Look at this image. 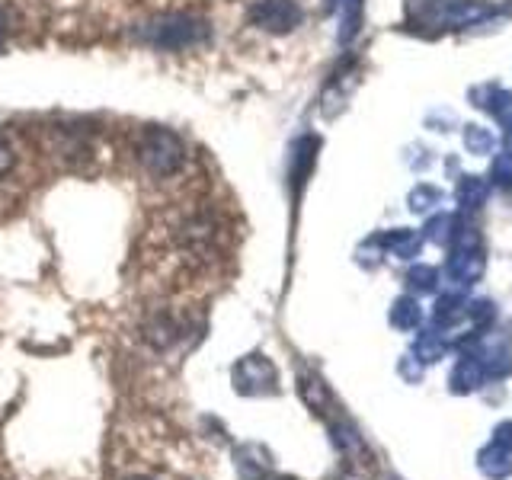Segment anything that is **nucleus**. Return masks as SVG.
Listing matches in <instances>:
<instances>
[{
  "label": "nucleus",
  "instance_id": "obj_8",
  "mask_svg": "<svg viewBox=\"0 0 512 480\" xmlns=\"http://www.w3.org/2000/svg\"><path fill=\"white\" fill-rule=\"evenodd\" d=\"M484 381H487L484 365H480V359L474 356V352H464L452 368V378H448L452 394H474V391H480V384Z\"/></svg>",
  "mask_w": 512,
  "mask_h": 480
},
{
  "label": "nucleus",
  "instance_id": "obj_4",
  "mask_svg": "<svg viewBox=\"0 0 512 480\" xmlns=\"http://www.w3.org/2000/svg\"><path fill=\"white\" fill-rule=\"evenodd\" d=\"M234 388L237 394H247V397H266V394H276V384H279V372L266 356L260 352H250L237 365H234Z\"/></svg>",
  "mask_w": 512,
  "mask_h": 480
},
{
  "label": "nucleus",
  "instance_id": "obj_10",
  "mask_svg": "<svg viewBox=\"0 0 512 480\" xmlns=\"http://www.w3.org/2000/svg\"><path fill=\"white\" fill-rule=\"evenodd\" d=\"M477 468H480V474L490 477V480L512 477V448L490 439V445L477 455Z\"/></svg>",
  "mask_w": 512,
  "mask_h": 480
},
{
  "label": "nucleus",
  "instance_id": "obj_23",
  "mask_svg": "<svg viewBox=\"0 0 512 480\" xmlns=\"http://www.w3.org/2000/svg\"><path fill=\"white\" fill-rule=\"evenodd\" d=\"M464 317L471 320L474 330H484L496 317V308H493V301H468V311H464Z\"/></svg>",
  "mask_w": 512,
  "mask_h": 480
},
{
  "label": "nucleus",
  "instance_id": "obj_24",
  "mask_svg": "<svg viewBox=\"0 0 512 480\" xmlns=\"http://www.w3.org/2000/svg\"><path fill=\"white\" fill-rule=\"evenodd\" d=\"M490 180L500 183L506 189H512V151H503L493 157V170H490Z\"/></svg>",
  "mask_w": 512,
  "mask_h": 480
},
{
  "label": "nucleus",
  "instance_id": "obj_11",
  "mask_svg": "<svg viewBox=\"0 0 512 480\" xmlns=\"http://www.w3.org/2000/svg\"><path fill=\"white\" fill-rule=\"evenodd\" d=\"M298 394L314 413H330V407H333V394L327 388V381L320 375H314V372H301L298 375Z\"/></svg>",
  "mask_w": 512,
  "mask_h": 480
},
{
  "label": "nucleus",
  "instance_id": "obj_28",
  "mask_svg": "<svg viewBox=\"0 0 512 480\" xmlns=\"http://www.w3.org/2000/svg\"><path fill=\"white\" fill-rule=\"evenodd\" d=\"M4 36H7V16L0 10V42H4Z\"/></svg>",
  "mask_w": 512,
  "mask_h": 480
},
{
  "label": "nucleus",
  "instance_id": "obj_5",
  "mask_svg": "<svg viewBox=\"0 0 512 480\" xmlns=\"http://www.w3.org/2000/svg\"><path fill=\"white\" fill-rule=\"evenodd\" d=\"M250 23L282 36V32H292L295 26H301V7L295 0H256L250 7Z\"/></svg>",
  "mask_w": 512,
  "mask_h": 480
},
{
  "label": "nucleus",
  "instance_id": "obj_22",
  "mask_svg": "<svg viewBox=\"0 0 512 480\" xmlns=\"http://www.w3.org/2000/svg\"><path fill=\"white\" fill-rule=\"evenodd\" d=\"M439 202H442V189L426 186V183L410 189V196H407V205L413 208V212H420V215L432 212V208H439Z\"/></svg>",
  "mask_w": 512,
  "mask_h": 480
},
{
  "label": "nucleus",
  "instance_id": "obj_19",
  "mask_svg": "<svg viewBox=\"0 0 512 480\" xmlns=\"http://www.w3.org/2000/svg\"><path fill=\"white\" fill-rule=\"evenodd\" d=\"M496 135L490 132V128L484 125H464V148H468V154H477V157H487L496 151Z\"/></svg>",
  "mask_w": 512,
  "mask_h": 480
},
{
  "label": "nucleus",
  "instance_id": "obj_12",
  "mask_svg": "<svg viewBox=\"0 0 512 480\" xmlns=\"http://www.w3.org/2000/svg\"><path fill=\"white\" fill-rule=\"evenodd\" d=\"M455 196H458L461 212H480L490 199V180H484V176H471V173L461 176Z\"/></svg>",
  "mask_w": 512,
  "mask_h": 480
},
{
  "label": "nucleus",
  "instance_id": "obj_25",
  "mask_svg": "<svg viewBox=\"0 0 512 480\" xmlns=\"http://www.w3.org/2000/svg\"><path fill=\"white\" fill-rule=\"evenodd\" d=\"M13 167H16V144L10 141L7 132H0V180L10 176Z\"/></svg>",
  "mask_w": 512,
  "mask_h": 480
},
{
  "label": "nucleus",
  "instance_id": "obj_16",
  "mask_svg": "<svg viewBox=\"0 0 512 480\" xmlns=\"http://www.w3.org/2000/svg\"><path fill=\"white\" fill-rule=\"evenodd\" d=\"M420 324H423V308L416 304V298L404 295V298H397V301L391 304V327H394V330L410 333V330H416Z\"/></svg>",
  "mask_w": 512,
  "mask_h": 480
},
{
  "label": "nucleus",
  "instance_id": "obj_27",
  "mask_svg": "<svg viewBox=\"0 0 512 480\" xmlns=\"http://www.w3.org/2000/svg\"><path fill=\"white\" fill-rule=\"evenodd\" d=\"M493 442H500V445H509L512 448V420L500 423L493 429Z\"/></svg>",
  "mask_w": 512,
  "mask_h": 480
},
{
  "label": "nucleus",
  "instance_id": "obj_2",
  "mask_svg": "<svg viewBox=\"0 0 512 480\" xmlns=\"http://www.w3.org/2000/svg\"><path fill=\"white\" fill-rule=\"evenodd\" d=\"M208 39V23L192 13H164L144 26V42H151L160 52H183Z\"/></svg>",
  "mask_w": 512,
  "mask_h": 480
},
{
  "label": "nucleus",
  "instance_id": "obj_30",
  "mask_svg": "<svg viewBox=\"0 0 512 480\" xmlns=\"http://www.w3.org/2000/svg\"><path fill=\"white\" fill-rule=\"evenodd\" d=\"M138 480H144V477H138Z\"/></svg>",
  "mask_w": 512,
  "mask_h": 480
},
{
  "label": "nucleus",
  "instance_id": "obj_9",
  "mask_svg": "<svg viewBox=\"0 0 512 480\" xmlns=\"http://www.w3.org/2000/svg\"><path fill=\"white\" fill-rule=\"evenodd\" d=\"M375 247L388 250L391 256H397V260H413V256H420L423 234L413 228H394L388 234L375 237Z\"/></svg>",
  "mask_w": 512,
  "mask_h": 480
},
{
  "label": "nucleus",
  "instance_id": "obj_7",
  "mask_svg": "<svg viewBox=\"0 0 512 480\" xmlns=\"http://www.w3.org/2000/svg\"><path fill=\"white\" fill-rule=\"evenodd\" d=\"M234 464H237V474L240 480H266L269 471H272V458L263 445H240L234 452Z\"/></svg>",
  "mask_w": 512,
  "mask_h": 480
},
{
  "label": "nucleus",
  "instance_id": "obj_21",
  "mask_svg": "<svg viewBox=\"0 0 512 480\" xmlns=\"http://www.w3.org/2000/svg\"><path fill=\"white\" fill-rule=\"evenodd\" d=\"M439 269L436 266H423V263H416V266H410V272H407V285L413 288L416 295H426V292H436L439 288Z\"/></svg>",
  "mask_w": 512,
  "mask_h": 480
},
{
  "label": "nucleus",
  "instance_id": "obj_14",
  "mask_svg": "<svg viewBox=\"0 0 512 480\" xmlns=\"http://www.w3.org/2000/svg\"><path fill=\"white\" fill-rule=\"evenodd\" d=\"M327 7L336 13V20H340V42H352L359 32V23H362V0H327Z\"/></svg>",
  "mask_w": 512,
  "mask_h": 480
},
{
  "label": "nucleus",
  "instance_id": "obj_20",
  "mask_svg": "<svg viewBox=\"0 0 512 480\" xmlns=\"http://www.w3.org/2000/svg\"><path fill=\"white\" fill-rule=\"evenodd\" d=\"M455 224H458V218H455V215H448V212H436V218H429V224H426V234H423V240H432V244H439V247L452 244Z\"/></svg>",
  "mask_w": 512,
  "mask_h": 480
},
{
  "label": "nucleus",
  "instance_id": "obj_26",
  "mask_svg": "<svg viewBox=\"0 0 512 480\" xmlns=\"http://www.w3.org/2000/svg\"><path fill=\"white\" fill-rule=\"evenodd\" d=\"M423 368H426V365H423L420 359H416V356H407L404 362H400V375H404L407 381H413V384H416V381L423 378Z\"/></svg>",
  "mask_w": 512,
  "mask_h": 480
},
{
  "label": "nucleus",
  "instance_id": "obj_29",
  "mask_svg": "<svg viewBox=\"0 0 512 480\" xmlns=\"http://www.w3.org/2000/svg\"><path fill=\"white\" fill-rule=\"evenodd\" d=\"M282 480H292V477H282Z\"/></svg>",
  "mask_w": 512,
  "mask_h": 480
},
{
  "label": "nucleus",
  "instance_id": "obj_17",
  "mask_svg": "<svg viewBox=\"0 0 512 480\" xmlns=\"http://www.w3.org/2000/svg\"><path fill=\"white\" fill-rule=\"evenodd\" d=\"M330 439H333V445L340 448V452H343L346 458H359V455H365V442H362V436H359V429L352 426V423H346V420H340V423H333V426H330Z\"/></svg>",
  "mask_w": 512,
  "mask_h": 480
},
{
  "label": "nucleus",
  "instance_id": "obj_15",
  "mask_svg": "<svg viewBox=\"0 0 512 480\" xmlns=\"http://www.w3.org/2000/svg\"><path fill=\"white\" fill-rule=\"evenodd\" d=\"M445 352H448V340H445V333L442 330H423L420 336H416V343H413V356L420 359L423 365H432V362H439L445 359Z\"/></svg>",
  "mask_w": 512,
  "mask_h": 480
},
{
  "label": "nucleus",
  "instance_id": "obj_6",
  "mask_svg": "<svg viewBox=\"0 0 512 480\" xmlns=\"http://www.w3.org/2000/svg\"><path fill=\"white\" fill-rule=\"evenodd\" d=\"M484 269H487V256L484 247L477 250H452L445 263V279L452 282L455 288H471L484 279Z\"/></svg>",
  "mask_w": 512,
  "mask_h": 480
},
{
  "label": "nucleus",
  "instance_id": "obj_18",
  "mask_svg": "<svg viewBox=\"0 0 512 480\" xmlns=\"http://www.w3.org/2000/svg\"><path fill=\"white\" fill-rule=\"evenodd\" d=\"M480 109H487L490 116L500 122L503 128H512V93L500 87H487L484 103H477Z\"/></svg>",
  "mask_w": 512,
  "mask_h": 480
},
{
  "label": "nucleus",
  "instance_id": "obj_1",
  "mask_svg": "<svg viewBox=\"0 0 512 480\" xmlns=\"http://www.w3.org/2000/svg\"><path fill=\"white\" fill-rule=\"evenodd\" d=\"M186 144L170 128H144L138 141V160L154 180H170L186 167Z\"/></svg>",
  "mask_w": 512,
  "mask_h": 480
},
{
  "label": "nucleus",
  "instance_id": "obj_13",
  "mask_svg": "<svg viewBox=\"0 0 512 480\" xmlns=\"http://www.w3.org/2000/svg\"><path fill=\"white\" fill-rule=\"evenodd\" d=\"M464 311H468V298L461 295V288H455V292H448V295H439L436 308H432V327L436 330L452 327L464 317Z\"/></svg>",
  "mask_w": 512,
  "mask_h": 480
},
{
  "label": "nucleus",
  "instance_id": "obj_3",
  "mask_svg": "<svg viewBox=\"0 0 512 480\" xmlns=\"http://www.w3.org/2000/svg\"><path fill=\"white\" fill-rule=\"evenodd\" d=\"M490 13L493 7L484 4V0H436V4L426 7L420 20L426 26H439V29H468V26L484 23Z\"/></svg>",
  "mask_w": 512,
  "mask_h": 480
}]
</instances>
